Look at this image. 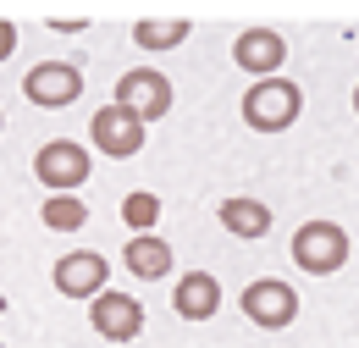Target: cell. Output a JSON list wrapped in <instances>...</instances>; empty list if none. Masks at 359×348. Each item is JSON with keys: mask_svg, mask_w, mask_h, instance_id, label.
Wrapping results in <instances>:
<instances>
[{"mask_svg": "<svg viewBox=\"0 0 359 348\" xmlns=\"http://www.w3.org/2000/svg\"><path fill=\"white\" fill-rule=\"evenodd\" d=\"M299 111H304V94L299 83H282V78H266V83H249L243 94V122L255 133H282L299 122Z\"/></svg>", "mask_w": 359, "mask_h": 348, "instance_id": "6da1fadb", "label": "cell"}, {"mask_svg": "<svg viewBox=\"0 0 359 348\" xmlns=\"http://www.w3.org/2000/svg\"><path fill=\"white\" fill-rule=\"evenodd\" d=\"M293 260H299V271H310V276H332L337 265L348 260V232L337 221H304L293 232Z\"/></svg>", "mask_w": 359, "mask_h": 348, "instance_id": "7a4b0ae2", "label": "cell"}, {"mask_svg": "<svg viewBox=\"0 0 359 348\" xmlns=\"http://www.w3.org/2000/svg\"><path fill=\"white\" fill-rule=\"evenodd\" d=\"M89 138L100 155H111V161H128V155H138L144 149V138H149V122L144 116H133L128 105H100L89 122Z\"/></svg>", "mask_w": 359, "mask_h": 348, "instance_id": "3957f363", "label": "cell"}, {"mask_svg": "<svg viewBox=\"0 0 359 348\" xmlns=\"http://www.w3.org/2000/svg\"><path fill=\"white\" fill-rule=\"evenodd\" d=\"M89 149L83 144H72V138H55V144H45L39 155H34V177L45 182L50 194H72V188H83L89 182Z\"/></svg>", "mask_w": 359, "mask_h": 348, "instance_id": "277c9868", "label": "cell"}, {"mask_svg": "<svg viewBox=\"0 0 359 348\" xmlns=\"http://www.w3.org/2000/svg\"><path fill=\"white\" fill-rule=\"evenodd\" d=\"M22 94H28L34 105H45V111H61V105H72V100L83 94V72H78L72 61H39V67L22 78Z\"/></svg>", "mask_w": 359, "mask_h": 348, "instance_id": "5b68a950", "label": "cell"}, {"mask_svg": "<svg viewBox=\"0 0 359 348\" xmlns=\"http://www.w3.org/2000/svg\"><path fill=\"white\" fill-rule=\"evenodd\" d=\"M105 276H111V260L94 255V249H72L55 260V293L67 299H100L105 293Z\"/></svg>", "mask_w": 359, "mask_h": 348, "instance_id": "8992f818", "label": "cell"}, {"mask_svg": "<svg viewBox=\"0 0 359 348\" xmlns=\"http://www.w3.org/2000/svg\"><path fill=\"white\" fill-rule=\"evenodd\" d=\"M243 315H249L255 326H266V332L293 326V315H299V293H293L287 282H276V276L249 282V288H243Z\"/></svg>", "mask_w": 359, "mask_h": 348, "instance_id": "52a82bcc", "label": "cell"}, {"mask_svg": "<svg viewBox=\"0 0 359 348\" xmlns=\"http://www.w3.org/2000/svg\"><path fill=\"white\" fill-rule=\"evenodd\" d=\"M116 105H128V111L144 116V122H161V116L172 111V83H166L161 72L138 67V72H128V78L116 83Z\"/></svg>", "mask_w": 359, "mask_h": 348, "instance_id": "ba28073f", "label": "cell"}, {"mask_svg": "<svg viewBox=\"0 0 359 348\" xmlns=\"http://www.w3.org/2000/svg\"><path fill=\"white\" fill-rule=\"evenodd\" d=\"M94 332L100 337H111V343H133L138 332H144V304H138L133 293H100L89 309Z\"/></svg>", "mask_w": 359, "mask_h": 348, "instance_id": "9c48e42d", "label": "cell"}, {"mask_svg": "<svg viewBox=\"0 0 359 348\" xmlns=\"http://www.w3.org/2000/svg\"><path fill=\"white\" fill-rule=\"evenodd\" d=\"M232 61L243 72H255V78H276V67L287 61V39L276 28H249V34H238V44H232Z\"/></svg>", "mask_w": 359, "mask_h": 348, "instance_id": "30bf717a", "label": "cell"}, {"mask_svg": "<svg viewBox=\"0 0 359 348\" xmlns=\"http://www.w3.org/2000/svg\"><path fill=\"white\" fill-rule=\"evenodd\" d=\"M172 304H177L182 321H210V315L222 309V282H216L210 271H188L177 282V299H172Z\"/></svg>", "mask_w": 359, "mask_h": 348, "instance_id": "8fae6325", "label": "cell"}, {"mask_svg": "<svg viewBox=\"0 0 359 348\" xmlns=\"http://www.w3.org/2000/svg\"><path fill=\"white\" fill-rule=\"evenodd\" d=\"M122 260H128V271H133V276H144V282H155V276H166V271H172V249H166L161 238H149V232H138L133 243H128V255H122Z\"/></svg>", "mask_w": 359, "mask_h": 348, "instance_id": "7c38bea8", "label": "cell"}, {"mask_svg": "<svg viewBox=\"0 0 359 348\" xmlns=\"http://www.w3.org/2000/svg\"><path fill=\"white\" fill-rule=\"evenodd\" d=\"M222 227L232 238H266L271 232V210L260 199H226L222 205Z\"/></svg>", "mask_w": 359, "mask_h": 348, "instance_id": "4fadbf2b", "label": "cell"}, {"mask_svg": "<svg viewBox=\"0 0 359 348\" xmlns=\"http://www.w3.org/2000/svg\"><path fill=\"white\" fill-rule=\"evenodd\" d=\"M39 216H45L50 232H78V227L89 221V210H83V199H72V194H50Z\"/></svg>", "mask_w": 359, "mask_h": 348, "instance_id": "5bb4252c", "label": "cell"}, {"mask_svg": "<svg viewBox=\"0 0 359 348\" xmlns=\"http://www.w3.org/2000/svg\"><path fill=\"white\" fill-rule=\"evenodd\" d=\"M177 39H188V22H138L133 28V44L144 50H172Z\"/></svg>", "mask_w": 359, "mask_h": 348, "instance_id": "9a60e30c", "label": "cell"}, {"mask_svg": "<svg viewBox=\"0 0 359 348\" xmlns=\"http://www.w3.org/2000/svg\"><path fill=\"white\" fill-rule=\"evenodd\" d=\"M122 221H128L133 232H149V227L161 221V199H155V194H128V199H122Z\"/></svg>", "mask_w": 359, "mask_h": 348, "instance_id": "2e32d148", "label": "cell"}, {"mask_svg": "<svg viewBox=\"0 0 359 348\" xmlns=\"http://www.w3.org/2000/svg\"><path fill=\"white\" fill-rule=\"evenodd\" d=\"M11 50H17V28L0 22V61H11Z\"/></svg>", "mask_w": 359, "mask_h": 348, "instance_id": "e0dca14e", "label": "cell"}, {"mask_svg": "<svg viewBox=\"0 0 359 348\" xmlns=\"http://www.w3.org/2000/svg\"><path fill=\"white\" fill-rule=\"evenodd\" d=\"M354 111H359V88H354Z\"/></svg>", "mask_w": 359, "mask_h": 348, "instance_id": "ac0fdd59", "label": "cell"}, {"mask_svg": "<svg viewBox=\"0 0 359 348\" xmlns=\"http://www.w3.org/2000/svg\"><path fill=\"white\" fill-rule=\"evenodd\" d=\"M0 309H6V293H0Z\"/></svg>", "mask_w": 359, "mask_h": 348, "instance_id": "d6986e66", "label": "cell"}, {"mask_svg": "<svg viewBox=\"0 0 359 348\" xmlns=\"http://www.w3.org/2000/svg\"><path fill=\"white\" fill-rule=\"evenodd\" d=\"M0 128H6V116H0Z\"/></svg>", "mask_w": 359, "mask_h": 348, "instance_id": "ffe728a7", "label": "cell"}, {"mask_svg": "<svg viewBox=\"0 0 359 348\" xmlns=\"http://www.w3.org/2000/svg\"><path fill=\"white\" fill-rule=\"evenodd\" d=\"M0 348H6V343H0Z\"/></svg>", "mask_w": 359, "mask_h": 348, "instance_id": "44dd1931", "label": "cell"}]
</instances>
